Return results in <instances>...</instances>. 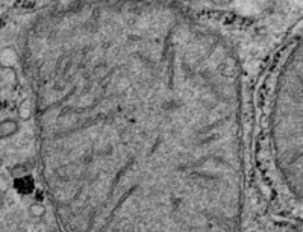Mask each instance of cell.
Listing matches in <instances>:
<instances>
[{
  "mask_svg": "<svg viewBox=\"0 0 303 232\" xmlns=\"http://www.w3.org/2000/svg\"><path fill=\"white\" fill-rule=\"evenodd\" d=\"M35 181L31 175H20L14 179V190L20 196H29L35 192Z\"/></svg>",
  "mask_w": 303,
  "mask_h": 232,
  "instance_id": "cell-1",
  "label": "cell"
}]
</instances>
